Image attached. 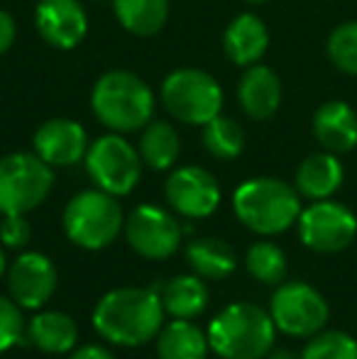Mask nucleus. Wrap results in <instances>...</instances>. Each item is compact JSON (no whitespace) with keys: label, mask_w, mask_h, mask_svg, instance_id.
Masks as SVG:
<instances>
[{"label":"nucleus","mask_w":357,"mask_h":359,"mask_svg":"<svg viewBox=\"0 0 357 359\" xmlns=\"http://www.w3.org/2000/svg\"><path fill=\"white\" fill-rule=\"evenodd\" d=\"M164 313L162 296L154 288H115L95 306L93 327L113 345L140 347L159 335Z\"/></svg>","instance_id":"f257e3e1"},{"label":"nucleus","mask_w":357,"mask_h":359,"mask_svg":"<svg viewBox=\"0 0 357 359\" xmlns=\"http://www.w3.org/2000/svg\"><path fill=\"white\" fill-rule=\"evenodd\" d=\"M276 325L255 303H230L208 325L210 350L223 359H262L274 345Z\"/></svg>","instance_id":"f03ea898"},{"label":"nucleus","mask_w":357,"mask_h":359,"mask_svg":"<svg viewBox=\"0 0 357 359\" xmlns=\"http://www.w3.org/2000/svg\"><path fill=\"white\" fill-rule=\"evenodd\" d=\"M90 108L113 133H135L154 118V93L137 74L118 69L95 81Z\"/></svg>","instance_id":"7ed1b4c3"},{"label":"nucleus","mask_w":357,"mask_h":359,"mask_svg":"<svg viewBox=\"0 0 357 359\" xmlns=\"http://www.w3.org/2000/svg\"><path fill=\"white\" fill-rule=\"evenodd\" d=\"M233 208L238 220L257 235H281L304 210L296 186L269 176L240 184L233 196Z\"/></svg>","instance_id":"20e7f679"},{"label":"nucleus","mask_w":357,"mask_h":359,"mask_svg":"<svg viewBox=\"0 0 357 359\" xmlns=\"http://www.w3.org/2000/svg\"><path fill=\"white\" fill-rule=\"evenodd\" d=\"M64 232L76 247L98 252L108 247L125 227L123 208L115 196L100 189L76 194L64 208Z\"/></svg>","instance_id":"39448f33"},{"label":"nucleus","mask_w":357,"mask_h":359,"mask_svg":"<svg viewBox=\"0 0 357 359\" xmlns=\"http://www.w3.org/2000/svg\"><path fill=\"white\" fill-rule=\"evenodd\" d=\"M54 186V171L29 151H15L0 159V213L25 215L47 201Z\"/></svg>","instance_id":"423d86ee"},{"label":"nucleus","mask_w":357,"mask_h":359,"mask_svg":"<svg viewBox=\"0 0 357 359\" xmlns=\"http://www.w3.org/2000/svg\"><path fill=\"white\" fill-rule=\"evenodd\" d=\"M162 100L181 123L203 128L223 110V88L203 69H177L162 81Z\"/></svg>","instance_id":"0eeeda50"},{"label":"nucleus","mask_w":357,"mask_h":359,"mask_svg":"<svg viewBox=\"0 0 357 359\" xmlns=\"http://www.w3.org/2000/svg\"><path fill=\"white\" fill-rule=\"evenodd\" d=\"M86 171L95 186L110 196H128L142 176V156L120 133L103 135L86 151Z\"/></svg>","instance_id":"6e6552de"},{"label":"nucleus","mask_w":357,"mask_h":359,"mask_svg":"<svg viewBox=\"0 0 357 359\" xmlns=\"http://www.w3.org/2000/svg\"><path fill=\"white\" fill-rule=\"evenodd\" d=\"M269 316L276 330L289 337H314L328 325L330 308L328 301L321 296L311 284L289 281L271 293Z\"/></svg>","instance_id":"1a4fd4ad"},{"label":"nucleus","mask_w":357,"mask_h":359,"mask_svg":"<svg viewBox=\"0 0 357 359\" xmlns=\"http://www.w3.org/2000/svg\"><path fill=\"white\" fill-rule=\"evenodd\" d=\"M299 237L309 250L321 255H335L353 245L357 237V217L348 205L338 201H314L309 208L301 210Z\"/></svg>","instance_id":"9d476101"},{"label":"nucleus","mask_w":357,"mask_h":359,"mask_svg":"<svg viewBox=\"0 0 357 359\" xmlns=\"http://www.w3.org/2000/svg\"><path fill=\"white\" fill-rule=\"evenodd\" d=\"M181 225L169 210L159 205H137L125 220L128 245L144 259H167L181 242Z\"/></svg>","instance_id":"9b49d317"},{"label":"nucleus","mask_w":357,"mask_h":359,"mask_svg":"<svg viewBox=\"0 0 357 359\" xmlns=\"http://www.w3.org/2000/svg\"><path fill=\"white\" fill-rule=\"evenodd\" d=\"M167 203L177 210L179 215L198 220L215 213L220 205V186L210 171L201 166H181L172 171L164 184Z\"/></svg>","instance_id":"f8f14e48"},{"label":"nucleus","mask_w":357,"mask_h":359,"mask_svg":"<svg viewBox=\"0 0 357 359\" xmlns=\"http://www.w3.org/2000/svg\"><path fill=\"white\" fill-rule=\"evenodd\" d=\"M57 266L39 252H22L8 271L10 298L27 311L42 308L57 291Z\"/></svg>","instance_id":"ddd939ff"},{"label":"nucleus","mask_w":357,"mask_h":359,"mask_svg":"<svg viewBox=\"0 0 357 359\" xmlns=\"http://www.w3.org/2000/svg\"><path fill=\"white\" fill-rule=\"evenodd\" d=\"M37 32L54 49H76L88 34V15L79 0H39L34 10Z\"/></svg>","instance_id":"4468645a"},{"label":"nucleus","mask_w":357,"mask_h":359,"mask_svg":"<svg viewBox=\"0 0 357 359\" xmlns=\"http://www.w3.org/2000/svg\"><path fill=\"white\" fill-rule=\"evenodd\" d=\"M34 154L44 159L49 166H72L86 159L88 135L83 125L69 118H52L37 128L32 137Z\"/></svg>","instance_id":"2eb2a0df"},{"label":"nucleus","mask_w":357,"mask_h":359,"mask_svg":"<svg viewBox=\"0 0 357 359\" xmlns=\"http://www.w3.org/2000/svg\"><path fill=\"white\" fill-rule=\"evenodd\" d=\"M314 137L325 151L345 154L357 147V113L345 100H325L314 113Z\"/></svg>","instance_id":"dca6fc26"},{"label":"nucleus","mask_w":357,"mask_h":359,"mask_svg":"<svg viewBox=\"0 0 357 359\" xmlns=\"http://www.w3.org/2000/svg\"><path fill=\"white\" fill-rule=\"evenodd\" d=\"M225 57L238 67H252L267 54L269 49V29L255 13H240L230 20L223 34Z\"/></svg>","instance_id":"f3484780"},{"label":"nucleus","mask_w":357,"mask_h":359,"mask_svg":"<svg viewBox=\"0 0 357 359\" xmlns=\"http://www.w3.org/2000/svg\"><path fill=\"white\" fill-rule=\"evenodd\" d=\"M240 108L252 120H269L281 105V81L264 64H252L238 86Z\"/></svg>","instance_id":"a211bd4d"},{"label":"nucleus","mask_w":357,"mask_h":359,"mask_svg":"<svg viewBox=\"0 0 357 359\" xmlns=\"http://www.w3.org/2000/svg\"><path fill=\"white\" fill-rule=\"evenodd\" d=\"M345 179V169L340 164L338 154L333 151H316V154H309L296 169V191L299 196L311 201H323L330 198L335 191L343 186Z\"/></svg>","instance_id":"6ab92c4d"},{"label":"nucleus","mask_w":357,"mask_h":359,"mask_svg":"<svg viewBox=\"0 0 357 359\" xmlns=\"http://www.w3.org/2000/svg\"><path fill=\"white\" fill-rule=\"evenodd\" d=\"M79 327L74 318L59 311H44L29 320L27 342L47 355H64L76 347Z\"/></svg>","instance_id":"aec40b11"},{"label":"nucleus","mask_w":357,"mask_h":359,"mask_svg":"<svg viewBox=\"0 0 357 359\" xmlns=\"http://www.w3.org/2000/svg\"><path fill=\"white\" fill-rule=\"evenodd\" d=\"M208 335L194 323L177 318L164 325L157 337L159 359H206L208 357Z\"/></svg>","instance_id":"412c9836"},{"label":"nucleus","mask_w":357,"mask_h":359,"mask_svg":"<svg viewBox=\"0 0 357 359\" xmlns=\"http://www.w3.org/2000/svg\"><path fill=\"white\" fill-rule=\"evenodd\" d=\"M186 259L191 269L203 279H225L235 271V252L228 242L218 237H201L186 247Z\"/></svg>","instance_id":"4be33fe9"},{"label":"nucleus","mask_w":357,"mask_h":359,"mask_svg":"<svg viewBox=\"0 0 357 359\" xmlns=\"http://www.w3.org/2000/svg\"><path fill=\"white\" fill-rule=\"evenodd\" d=\"M118 22L137 37H152L167 25L169 0H113Z\"/></svg>","instance_id":"5701e85b"},{"label":"nucleus","mask_w":357,"mask_h":359,"mask_svg":"<svg viewBox=\"0 0 357 359\" xmlns=\"http://www.w3.org/2000/svg\"><path fill=\"white\" fill-rule=\"evenodd\" d=\"M208 286L198 276H177L162 291L164 311L174 318H184V320L201 316L206 311V306H208Z\"/></svg>","instance_id":"b1692460"},{"label":"nucleus","mask_w":357,"mask_h":359,"mask_svg":"<svg viewBox=\"0 0 357 359\" xmlns=\"http://www.w3.org/2000/svg\"><path fill=\"white\" fill-rule=\"evenodd\" d=\"M137 151L149 169L164 171L174 166L179 156V135L174 125H169L167 120H149L140 137Z\"/></svg>","instance_id":"393cba45"},{"label":"nucleus","mask_w":357,"mask_h":359,"mask_svg":"<svg viewBox=\"0 0 357 359\" xmlns=\"http://www.w3.org/2000/svg\"><path fill=\"white\" fill-rule=\"evenodd\" d=\"M203 147L215 159H238L245 149V130L233 118L215 115L210 123L203 125Z\"/></svg>","instance_id":"a878e982"},{"label":"nucleus","mask_w":357,"mask_h":359,"mask_svg":"<svg viewBox=\"0 0 357 359\" xmlns=\"http://www.w3.org/2000/svg\"><path fill=\"white\" fill-rule=\"evenodd\" d=\"M245 266L257 281L274 286L281 284L286 276V255L274 242H257L248 250Z\"/></svg>","instance_id":"bb28decb"},{"label":"nucleus","mask_w":357,"mask_h":359,"mask_svg":"<svg viewBox=\"0 0 357 359\" xmlns=\"http://www.w3.org/2000/svg\"><path fill=\"white\" fill-rule=\"evenodd\" d=\"M301 359H357V340L340 330H321L306 342Z\"/></svg>","instance_id":"cd10ccee"},{"label":"nucleus","mask_w":357,"mask_h":359,"mask_svg":"<svg viewBox=\"0 0 357 359\" xmlns=\"http://www.w3.org/2000/svg\"><path fill=\"white\" fill-rule=\"evenodd\" d=\"M325 52L335 69L343 74L357 76V20L343 22L328 34Z\"/></svg>","instance_id":"c85d7f7f"},{"label":"nucleus","mask_w":357,"mask_h":359,"mask_svg":"<svg viewBox=\"0 0 357 359\" xmlns=\"http://www.w3.org/2000/svg\"><path fill=\"white\" fill-rule=\"evenodd\" d=\"M27 342L25 337V323L18 303L13 298L0 296V352L10 350L15 345Z\"/></svg>","instance_id":"c756f323"},{"label":"nucleus","mask_w":357,"mask_h":359,"mask_svg":"<svg viewBox=\"0 0 357 359\" xmlns=\"http://www.w3.org/2000/svg\"><path fill=\"white\" fill-rule=\"evenodd\" d=\"M32 240V227L25 220V215H5L0 222V242L13 250H22Z\"/></svg>","instance_id":"7c9ffc66"},{"label":"nucleus","mask_w":357,"mask_h":359,"mask_svg":"<svg viewBox=\"0 0 357 359\" xmlns=\"http://www.w3.org/2000/svg\"><path fill=\"white\" fill-rule=\"evenodd\" d=\"M15 37H18V25H15L13 15L8 10H0V57L13 47Z\"/></svg>","instance_id":"2f4dec72"},{"label":"nucleus","mask_w":357,"mask_h":359,"mask_svg":"<svg viewBox=\"0 0 357 359\" xmlns=\"http://www.w3.org/2000/svg\"><path fill=\"white\" fill-rule=\"evenodd\" d=\"M72 359H115V355L103 345H83L74 350Z\"/></svg>","instance_id":"473e14b6"},{"label":"nucleus","mask_w":357,"mask_h":359,"mask_svg":"<svg viewBox=\"0 0 357 359\" xmlns=\"http://www.w3.org/2000/svg\"><path fill=\"white\" fill-rule=\"evenodd\" d=\"M267 359H301V357H296L294 352H289V350H269Z\"/></svg>","instance_id":"72a5a7b5"},{"label":"nucleus","mask_w":357,"mask_h":359,"mask_svg":"<svg viewBox=\"0 0 357 359\" xmlns=\"http://www.w3.org/2000/svg\"><path fill=\"white\" fill-rule=\"evenodd\" d=\"M5 266H8V262H5V252L0 250V276L5 274Z\"/></svg>","instance_id":"f704fd0d"},{"label":"nucleus","mask_w":357,"mask_h":359,"mask_svg":"<svg viewBox=\"0 0 357 359\" xmlns=\"http://www.w3.org/2000/svg\"><path fill=\"white\" fill-rule=\"evenodd\" d=\"M243 3H248V5H264L267 0H243Z\"/></svg>","instance_id":"c9c22d12"}]
</instances>
